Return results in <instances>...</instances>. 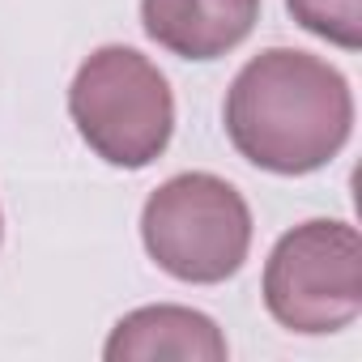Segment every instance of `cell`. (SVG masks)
I'll use <instances>...</instances> for the list:
<instances>
[{"mask_svg":"<svg viewBox=\"0 0 362 362\" xmlns=\"http://www.w3.org/2000/svg\"><path fill=\"white\" fill-rule=\"evenodd\" d=\"M286 9L307 35L328 39L341 52L362 47V0H286Z\"/></svg>","mask_w":362,"mask_h":362,"instance_id":"cell-7","label":"cell"},{"mask_svg":"<svg viewBox=\"0 0 362 362\" xmlns=\"http://www.w3.org/2000/svg\"><path fill=\"white\" fill-rule=\"evenodd\" d=\"M269 315L303 337L341 332L362 311V239L349 222L311 218L286 230L264 264Z\"/></svg>","mask_w":362,"mask_h":362,"instance_id":"cell-4","label":"cell"},{"mask_svg":"<svg viewBox=\"0 0 362 362\" xmlns=\"http://www.w3.org/2000/svg\"><path fill=\"white\" fill-rule=\"evenodd\" d=\"M260 22V0H141L145 35L179 60H218Z\"/></svg>","mask_w":362,"mask_h":362,"instance_id":"cell-5","label":"cell"},{"mask_svg":"<svg viewBox=\"0 0 362 362\" xmlns=\"http://www.w3.org/2000/svg\"><path fill=\"white\" fill-rule=\"evenodd\" d=\"M111 362H153V358H179V362H222L226 358V337L222 328L192 307H136L128 311L103 349Z\"/></svg>","mask_w":362,"mask_h":362,"instance_id":"cell-6","label":"cell"},{"mask_svg":"<svg viewBox=\"0 0 362 362\" xmlns=\"http://www.w3.org/2000/svg\"><path fill=\"white\" fill-rule=\"evenodd\" d=\"M69 115L107 166L141 170L170 145L175 94L149 56L111 43L81 60L69 86Z\"/></svg>","mask_w":362,"mask_h":362,"instance_id":"cell-2","label":"cell"},{"mask_svg":"<svg viewBox=\"0 0 362 362\" xmlns=\"http://www.w3.org/2000/svg\"><path fill=\"white\" fill-rule=\"evenodd\" d=\"M149 260L188 286L235 277L252 252V209L235 184L209 170H184L158 184L141 209Z\"/></svg>","mask_w":362,"mask_h":362,"instance_id":"cell-3","label":"cell"},{"mask_svg":"<svg viewBox=\"0 0 362 362\" xmlns=\"http://www.w3.org/2000/svg\"><path fill=\"white\" fill-rule=\"evenodd\" d=\"M222 119L230 145L252 166L311 175L345 149L354 132V94L328 60L298 47H269L230 81Z\"/></svg>","mask_w":362,"mask_h":362,"instance_id":"cell-1","label":"cell"},{"mask_svg":"<svg viewBox=\"0 0 362 362\" xmlns=\"http://www.w3.org/2000/svg\"><path fill=\"white\" fill-rule=\"evenodd\" d=\"M0 239H5V218H0Z\"/></svg>","mask_w":362,"mask_h":362,"instance_id":"cell-8","label":"cell"}]
</instances>
